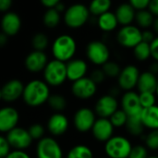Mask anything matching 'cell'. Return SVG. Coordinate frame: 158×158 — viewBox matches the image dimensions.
Masks as SVG:
<instances>
[{"label": "cell", "instance_id": "1", "mask_svg": "<svg viewBox=\"0 0 158 158\" xmlns=\"http://www.w3.org/2000/svg\"><path fill=\"white\" fill-rule=\"evenodd\" d=\"M50 86L42 80H32L24 85L22 99L31 107H39L45 104L50 96Z\"/></svg>", "mask_w": 158, "mask_h": 158}, {"label": "cell", "instance_id": "2", "mask_svg": "<svg viewBox=\"0 0 158 158\" xmlns=\"http://www.w3.org/2000/svg\"><path fill=\"white\" fill-rule=\"evenodd\" d=\"M77 51L75 39L69 34H61L57 36L52 44V54L54 59L64 63L71 60Z\"/></svg>", "mask_w": 158, "mask_h": 158}, {"label": "cell", "instance_id": "3", "mask_svg": "<svg viewBox=\"0 0 158 158\" xmlns=\"http://www.w3.org/2000/svg\"><path fill=\"white\" fill-rule=\"evenodd\" d=\"M132 146L131 142L127 137L114 135L105 143L104 151L108 158H128Z\"/></svg>", "mask_w": 158, "mask_h": 158}, {"label": "cell", "instance_id": "4", "mask_svg": "<svg viewBox=\"0 0 158 158\" xmlns=\"http://www.w3.org/2000/svg\"><path fill=\"white\" fill-rule=\"evenodd\" d=\"M90 15L88 6L81 3H76L66 8L63 13V19L69 28L78 29L88 21Z\"/></svg>", "mask_w": 158, "mask_h": 158}, {"label": "cell", "instance_id": "5", "mask_svg": "<svg viewBox=\"0 0 158 158\" xmlns=\"http://www.w3.org/2000/svg\"><path fill=\"white\" fill-rule=\"evenodd\" d=\"M44 81L52 87H58L62 85L67 79L66 63L53 59L48 61L44 69L43 70Z\"/></svg>", "mask_w": 158, "mask_h": 158}, {"label": "cell", "instance_id": "6", "mask_svg": "<svg viewBox=\"0 0 158 158\" xmlns=\"http://www.w3.org/2000/svg\"><path fill=\"white\" fill-rule=\"evenodd\" d=\"M86 56L91 63L95 66H103L110 58V51L107 45L101 41H92L86 47Z\"/></svg>", "mask_w": 158, "mask_h": 158}, {"label": "cell", "instance_id": "7", "mask_svg": "<svg viewBox=\"0 0 158 158\" xmlns=\"http://www.w3.org/2000/svg\"><path fill=\"white\" fill-rule=\"evenodd\" d=\"M37 158H63L60 144L53 137H44L36 145Z\"/></svg>", "mask_w": 158, "mask_h": 158}, {"label": "cell", "instance_id": "8", "mask_svg": "<svg viewBox=\"0 0 158 158\" xmlns=\"http://www.w3.org/2000/svg\"><path fill=\"white\" fill-rule=\"evenodd\" d=\"M6 137L11 148L20 151L28 149L31 145L33 141L27 129L18 126L8 131Z\"/></svg>", "mask_w": 158, "mask_h": 158}, {"label": "cell", "instance_id": "9", "mask_svg": "<svg viewBox=\"0 0 158 158\" xmlns=\"http://www.w3.org/2000/svg\"><path fill=\"white\" fill-rule=\"evenodd\" d=\"M95 120L96 115L94 111L89 107L79 108L73 116V125L75 129L81 133L91 131Z\"/></svg>", "mask_w": 158, "mask_h": 158}, {"label": "cell", "instance_id": "10", "mask_svg": "<svg viewBox=\"0 0 158 158\" xmlns=\"http://www.w3.org/2000/svg\"><path fill=\"white\" fill-rule=\"evenodd\" d=\"M117 41L125 48H134L142 42V31L133 25L123 26L118 31Z\"/></svg>", "mask_w": 158, "mask_h": 158}, {"label": "cell", "instance_id": "11", "mask_svg": "<svg viewBox=\"0 0 158 158\" xmlns=\"http://www.w3.org/2000/svg\"><path fill=\"white\" fill-rule=\"evenodd\" d=\"M139 69L134 65H128L121 69V71L118 79V86L121 91L129 92L133 91L137 86V82L140 76Z\"/></svg>", "mask_w": 158, "mask_h": 158}, {"label": "cell", "instance_id": "12", "mask_svg": "<svg viewBox=\"0 0 158 158\" xmlns=\"http://www.w3.org/2000/svg\"><path fill=\"white\" fill-rule=\"evenodd\" d=\"M97 92V84H95L90 77H83L72 82L71 93L80 100H88L93 98Z\"/></svg>", "mask_w": 158, "mask_h": 158}, {"label": "cell", "instance_id": "13", "mask_svg": "<svg viewBox=\"0 0 158 158\" xmlns=\"http://www.w3.org/2000/svg\"><path fill=\"white\" fill-rule=\"evenodd\" d=\"M119 108L117 97L107 94L99 97L94 105V113L98 118H109Z\"/></svg>", "mask_w": 158, "mask_h": 158}, {"label": "cell", "instance_id": "14", "mask_svg": "<svg viewBox=\"0 0 158 158\" xmlns=\"http://www.w3.org/2000/svg\"><path fill=\"white\" fill-rule=\"evenodd\" d=\"M114 131L115 128L112 125L109 118H96L91 130V132L93 134V137L96 141L101 143H106L112 136H114Z\"/></svg>", "mask_w": 158, "mask_h": 158}, {"label": "cell", "instance_id": "15", "mask_svg": "<svg viewBox=\"0 0 158 158\" xmlns=\"http://www.w3.org/2000/svg\"><path fill=\"white\" fill-rule=\"evenodd\" d=\"M120 106L128 117L141 114L143 107L140 103L139 93L134 91L125 92L120 99Z\"/></svg>", "mask_w": 158, "mask_h": 158}, {"label": "cell", "instance_id": "16", "mask_svg": "<svg viewBox=\"0 0 158 158\" xmlns=\"http://www.w3.org/2000/svg\"><path fill=\"white\" fill-rule=\"evenodd\" d=\"M19 114L18 110L12 106H5L0 108V132L7 133L18 126Z\"/></svg>", "mask_w": 158, "mask_h": 158}, {"label": "cell", "instance_id": "17", "mask_svg": "<svg viewBox=\"0 0 158 158\" xmlns=\"http://www.w3.org/2000/svg\"><path fill=\"white\" fill-rule=\"evenodd\" d=\"M24 84L18 79L6 81L1 88L2 100L7 103H13L22 97Z\"/></svg>", "mask_w": 158, "mask_h": 158}, {"label": "cell", "instance_id": "18", "mask_svg": "<svg viewBox=\"0 0 158 158\" xmlns=\"http://www.w3.org/2000/svg\"><path fill=\"white\" fill-rule=\"evenodd\" d=\"M48 63V57L44 51L33 50L25 58L24 65L28 71L32 73H38L44 69Z\"/></svg>", "mask_w": 158, "mask_h": 158}, {"label": "cell", "instance_id": "19", "mask_svg": "<svg viewBox=\"0 0 158 158\" xmlns=\"http://www.w3.org/2000/svg\"><path fill=\"white\" fill-rule=\"evenodd\" d=\"M69 127V118L62 113H55L47 120V130L53 136L64 135Z\"/></svg>", "mask_w": 158, "mask_h": 158}, {"label": "cell", "instance_id": "20", "mask_svg": "<svg viewBox=\"0 0 158 158\" xmlns=\"http://www.w3.org/2000/svg\"><path fill=\"white\" fill-rule=\"evenodd\" d=\"M0 25H1L2 32H4L8 37L15 36L20 31L21 19L17 13L12 11H7L3 15Z\"/></svg>", "mask_w": 158, "mask_h": 158}, {"label": "cell", "instance_id": "21", "mask_svg": "<svg viewBox=\"0 0 158 158\" xmlns=\"http://www.w3.org/2000/svg\"><path fill=\"white\" fill-rule=\"evenodd\" d=\"M67 79L70 81H76L83 77H86L88 72V65L83 59L72 58L66 63Z\"/></svg>", "mask_w": 158, "mask_h": 158}, {"label": "cell", "instance_id": "22", "mask_svg": "<svg viewBox=\"0 0 158 158\" xmlns=\"http://www.w3.org/2000/svg\"><path fill=\"white\" fill-rule=\"evenodd\" d=\"M157 86V76L149 70L140 73L136 88L138 93H154L156 94Z\"/></svg>", "mask_w": 158, "mask_h": 158}, {"label": "cell", "instance_id": "23", "mask_svg": "<svg viewBox=\"0 0 158 158\" xmlns=\"http://www.w3.org/2000/svg\"><path fill=\"white\" fill-rule=\"evenodd\" d=\"M115 15L118 24L122 26L131 25L135 20L136 10L129 3H123L117 7Z\"/></svg>", "mask_w": 158, "mask_h": 158}, {"label": "cell", "instance_id": "24", "mask_svg": "<svg viewBox=\"0 0 158 158\" xmlns=\"http://www.w3.org/2000/svg\"><path fill=\"white\" fill-rule=\"evenodd\" d=\"M142 122L145 129L154 131L158 130V106L143 108L141 113Z\"/></svg>", "mask_w": 158, "mask_h": 158}, {"label": "cell", "instance_id": "25", "mask_svg": "<svg viewBox=\"0 0 158 158\" xmlns=\"http://www.w3.org/2000/svg\"><path fill=\"white\" fill-rule=\"evenodd\" d=\"M127 132L132 137H142L144 133V126L142 122L141 114L128 117L127 123L125 125Z\"/></svg>", "mask_w": 158, "mask_h": 158}, {"label": "cell", "instance_id": "26", "mask_svg": "<svg viewBox=\"0 0 158 158\" xmlns=\"http://www.w3.org/2000/svg\"><path fill=\"white\" fill-rule=\"evenodd\" d=\"M97 24L101 31L106 32H110L113 31L118 27V22L117 20L115 13L111 11H107L98 17Z\"/></svg>", "mask_w": 158, "mask_h": 158}, {"label": "cell", "instance_id": "27", "mask_svg": "<svg viewBox=\"0 0 158 158\" xmlns=\"http://www.w3.org/2000/svg\"><path fill=\"white\" fill-rule=\"evenodd\" d=\"M112 5L111 0H92L88 8L90 14L99 17L100 15L109 11Z\"/></svg>", "mask_w": 158, "mask_h": 158}, {"label": "cell", "instance_id": "28", "mask_svg": "<svg viewBox=\"0 0 158 158\" xmlns=\"http://www.w3.org/2000/svg\"><path fill=\"white\" fill-rule=\"evenodd\" d=\"M155 20V16L146 8L142 10H137L135 15V21L138 26L143 29H148L153 26Z\"/></svg>", "mask_w": 158, "mask_h": 158}, {"label": "cell", "instance_id": "29", "mask_svg": "<svg viewBox=\"0 0 158 158\" xmlns=\"http://www.w3.org/2000/svg\"><path fill=\"white\" fill-rule=\"evenodd\" d=\"M46 103L49 106V107L53 109L56 113H61L67 108V106H68L66 97L58 94H50Z\"/></svg>", "mask_w": 158, "mask_h": 158}, {"label": "cell", "instance_id": "30", "mask_svg": "<svg viewBox=\"0 0 158 158\" xmlns=\"http://www.w3.org/2000/svg\"><path fill=\"white\" fill-rule=\"evenodd\" d=\"M61 20V13L56 8H47L43 16V22L45 27L49 29L56 28Z\"/></svg>", "mask_w": 158, "mask_h": 158}, {"label": "cell", "instance_id": "31", "mask_svg": "<svg viewBox=\"0 0 158 158\" xmlns=\"http://www.w3.org/2000/svg\"><path fill=\"white\" fill-rule=\"evenodd\" d=\"M67 158H94V153L89 146L78 144L69 151Z\"/></svg>", "mask_w": 158, "mask_h": 158}, {"label": "cell", "instance_id": "32", "mask_svg": "<svg viewBox=\"0 0 158 158\" xmlns=\"http://www.w3.org/2000/svg\"><path fill=\"white\" fill-rule=\"evenodd\" d=\"M133 55H134V57L139 61L143 62V61L148 60L151 57L150 44H147L142 41L133 48Z\"/></svg>", "mask_w": 158, "mask_h": 158}, {"label": "cell", "instance_id": "33", "mask_svg": "<svg viewBox=\"0 0 158 158\" xmlns=\"http://www.w3.org/2000/svg\"><path fill=\"white\" fill-rule=\"evenodd\" d=\"M102 70L104 71L106 78L115 79V78L118 77V75L121 71V67L118 63H117L115 61L108 60L106 63H105L102 66Z\"/></svg>", "mask_w": 158, "mask_h": 158}, {"label": "cell", "instance_id": "34", "mask_svg": "<svg viewBox=\"0 0 158 158\" xmlns=\"http://www.w3.org/2000/svg\"><path fill=\"white\" fill-rule=\"evenodd\" d=\"M49 44V40L46 34L44 32H37L33 35L31 39V45L36 51H44L47 48Z\"/></svg>", "mask_w": 158, "mask_h": 158}, {"label": "cell", "instance_id": "35", "mask_svg": "<svg viewBox=\"0 0 158 158\" xmlns=\"http://www.w3.org/2000/svg\"><path fill=\"white\" fill-rule=\"evenodd\" d=\"M109 120L111 121L112 125L114 126V128H123L125 127L127 120H128V115L120 108H118L110 118Z\"/></svg>", "mask_w": 158, "mask_h": 158}, {"label": "cell", "instance_id": "36", "mask_svg": "<svg viewBox=\"0 0 158 158\" xmlns=\"http://www.w3.org/2000/svg\"><path fill=\"white\" fill-rule=\"evenodd\" d=\"M144 143L148 150L158 151V130L150 131L148 134L144 136Z\"/></svg>", "mask_w": 158, "mask_h": 158}, {"label": "cell", "instance_id": "37", "mask_svg": "<svg viewBox=\"0 0 158 158\" xmlns=\"http://www.w3.org/2000/svg\"><path fill=\"white\" fill-rule=\"evenodd\" d=\"M139 99L143 109L153 106L156 103V95L154 93H139Z\"/></svg>", "mask_w": 158, "mask_h": 158}, {"label": "cell", "instance_id": "38", "mask_svg": "<svg viewBox=\"0 0 158 158\" xmlns=\"http://www.w3.org/2000/svg\"><path fill=\"white\" fill-rule=\"evenodd\" d=\"M28 131L31 137V139L34 141H39L42 138L44 137V133H45V129L42 124L39 123H34L31 124L28 129Z\"/></svg>", "mask_w": 158, "mask_h": 158}, {"label": "cell", "instance_id": "39", "mask_svg": "<svg viewBox=\"0 0 158 158\" xmlns=\"http://www.w3.org/2000/svg\"><path fill=\"white\" fill-rule=\"evenodd\" d=\"M148 156L147 147L143 144H137L132 146L129 158H147Z\"/></svg>", "mask_w": 158, "mask_h": 158}, {"label": "cell", "instance_id": "40", "mask_svg": "<svg viewBox=\"0 0 158 158\" xmlns=\"http://www.w3.org/2000/svg\"><path fill=\"white\" fill-rule=\"evenodd\" d=\"M11 151V147L6 136L0 135V158H5Z\"/></svg>", "mask_w": 158, "mask_h": 158}, {"label": "cell", "instance_id": "41", "mask_svg": "<svg viewBox=\"0 0 158 158\" xmlns=\"http://www.w3.org/2000/svg\"><path fill=\"white\" fill-rule=\"evenodd\" d=\"M91 80L95 83V84H101L105 81L106 80V75L104 73V71L102 70V69H96L92 71L91 75H90Z\"/></svg>", "mask_w": 158, "mask_h": 158}, {"label": "cell", "instance_id": "42", "mask_svg": "<svg viewBox=\"0 0 158 158\" xmlns=\"http://www.w3.org/2000/svg\"><path fill=\"white\" fill-rule=\"evenodd\" d=\"M151 0H129V4L135 9V10H142L146 9L150 4Z\"/></svg>", "mask_w": 158, "mask_h": 158}, {"label": "cell", "instance_id": "43", "mask_svg": "<svg viewBox=\"0 0 158 158\" xmlns=\"http://www.w3.org/2000/svg\"><path fill=\"white\" fill-rule=\"evenodd\" d=\"M156 38V35H155V32L148 30V29H145L143 31H142V41L143 42H145L147 44H151Z\"/></svg>", "mask_w": 158, "mask_h": 158}, {"label": "cell", "instance_id": "44", "mask_svg": "<svg viewBox=\"0 0 158 158\" xmlns=\"http://www.w3.org/2000/svg\"><path fill=\"white\" fill-rule=\"evenodd\" d=\"M151 48V56L154 58L155 61L158 62V36L155 38V40L150 44Z\"/></svg>", "mask_w": 158, "mask_h": 158}, {"label": "cell", "instance_id": "45", "mask_svg": "<svg viewBox=\"0 0 158 158\" xmlns=\"http://www.w3.org/2000/svg\"><path fill=\"white\" fill-rule=\"evenodd\" d=\"M5 158H31V156L25 152L20 150H13Z\"/></svg>", "mask_w": 158, "mask_h": 158}, {"label": "cell", "instance_id": "46", "mask_svg": "<svg viewBox=\"0 0 158 158\" xmlns=\"http://www.w3.org/2000/svg\"><path fill=\"white\" fill-rule=\"evenodd\" d=\"M12 0H0V12H7L11 8Z\"/></svg>", "mask_w": 158, "mask_h": 158}, {"label": "cell", "instance_id": "47", "mask_svg": "<svg viewBox=\"0 0 158 158\" xmlns=\"http://www.w3.org/2000/svg\"><path fill=\"white\" fill-rule=\"evenodd\" d=\"M147 9L155 16L158 17V0H151Z\"/></svg>", "mask_w": 158, "mask_h": 158}, {"label": "cell", "instance_id": "48", "mask_svg": "<svg viewBox=\"0 0 158 158\" xmlns=\"http://www.w3.org/2000/svg\"><path fill=\"white\" fill-rule=\"evenodd\" d=\"M41 4L47 8H54L58 3L61 2V0H40Z\"/></svg>", "mask_w": 158, "mask_h": 158}, {"label": "cell", "instance_id": "49", "mask_svg": "<svg viewBox=\"0 0 158 158\" xmlns=\"http://www.w3.org/2000/svg\"><path fill=\"white\" fill-rule=\"evenodd\" d=\"M150 72H152L153 74L156 75L157 76L158 74V62L157 61H154L153 63L150 64L149 66V69H148Z\"/></svg>", "mask_w": 158, "mask_h": 158}, {"label": "cell", "instance_id": "50", "mask_svg": "<svg viewBox=\"0 0 158 158\" xmlns=\"http://www.w3.org/2000/svg\"><path fill=\"white\" fill-rule=\"evenodd\" d=\"M8 40V36L6 35L4 32H0V47H3L6 44Z\"/></svg>", "mask_w": 158, "mask_h": 158}, {"label": "cell", "instance_id": "51", "mask_svg": "<svg viewBox=\"0 0 158 158\" xmlns=\"http://www.w3.org/2000/svg\"><path fill=\"white\" fill-rule=\"evenodd\" d=\"M120 88L118 86H116V87H112L110 89V92H109V94H111L112 96L114 97H117L119 94H120Z\"/></svg>", "mask_w": 158, "mask_h": 158}, {"label": "cell", "instance_id": "52", "mask_svg": "<svg viewBox=\"0 0 158 158\" xmlns=\"http://www.w3.org/2000/svg\"><path fill=\"white\" fill-rule=\"evenodd\" d=\"M54 8H56L59 13H64L65 12V10H66V6H65V5L62 3V2H60V3H58Z\"/></svg>", "mask_w": 158, "mask_h": 158}, {"label": "cell", "instance_id": "53", "mask_svg": "<svg viewBox=\"0 0 158 158\" xmlns=\"http://www.w3.org/2000/svg\"><path fill=\"white\" fill-rule=\"evenodd\" d=\"M153 28H154L155 32H156V33L158 35V17H156V19H155V20H154Z\"/></svg>", "mask_w": 158, "mask_h": 158}, {"label": "cell", "instance_id": "54", "mask_svg": "<svg viewBox=\"0 0 158 158\" xmlns=\"http://www.w3.org/2000/svg\"><path fill=\"white\" fill-rule=\"evenodd\" d=\"M147 158H158V156H156V155H153V156H148Z\"/></svg>", "mask_w": 158, "mask_h": 158}, {"label": "cell", "instance_id": "55", "mask_svg": "<svg viewBox=\"0 0 158 158\" xmlns=\"http://www.w3.org/2000/svg\"><path fill=\"white\" fill-rule=\"evenodd\" d=\"M156 95L158 97V78H157V86H156Z\"/></svg>", "mask_w": 158, "mask_h": 158}, {"label": "cell", "instance_id": "56", "mask_svg": "<svg viewBox=\"0 0 158 158\" xmlns=\"http://www.w3.org/2000/svg\"><path fill=\"white\" fill-rule=\"evenodd\" d=\"M2 100V93H1V89H0V101Z\"/></svg>", "mask_w": 158, "mask_h": 158}, {"label": "cell", "instance_id": "57", "mask_svg": "<svg viewBox=\"0 0 158 158\" xmlns=\"http://www.w3.org/2000/svg\"><path fill=\"white\" fill-rule=\"evenodd\" d=\"M102 158H108V157H102Z\"/></svg>", "mask_w": 158, "mask_h": 158}, {"label": "cell", "instance_id": "58", "mask_svg": "<svg viewBox=\"0 0 158 158\" xmlns=\"http://www.w3.org/2000/svg\"><path fill=\"white\" fill-rule=\"evenodd\" d=\"M128 158H129V157H128Z\"/></svg>", "mask_w": 158, "mask_h": 158}]
</instances>
